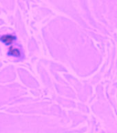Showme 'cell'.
<instances>
[{"mask_svg": "<svg viewBox=\"0 0 117 133\" xmlns=\"http://www.w3.org/2000/svg\"><path fill=\"white\" fill-rule=\"evenodd\" d=\"M1 41H2L4 44H12L15 39V37L13 35H10V34H7V35H4L1 37L0 38Z\"/></svg>", "mask_w": 117, "mask_h": 133, "instance_id": "cell-1", "label": "cell"}, {"mask_svg": "<svg viewBox=\"0 0 117 133\" xmlns=\"http://www.w3.org/2000/svg\"><path fill=\"white\" fill-rule=\"evenodd\" d=\"M9 54L11 55V56L19 57V56H21V51H19V49H16V48H14L12 46V47H10V49H9Z\"/></svg>", "mask_w": 117, "mask_h": 133, "instance_id": "cell-2", "label": "cell"}]
</instances>
